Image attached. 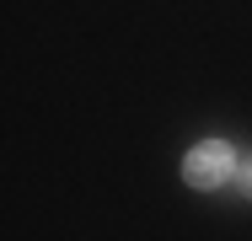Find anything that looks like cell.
<instances>
[{
	"instance_id": "7a4b0ae2",
	"label": "cell",
	"mask_w": 252,
	"mask_h": 241,
	"mask_svg": "<svg viewBox=\"0 0 252 241\" xmlns=\"http://www.w3.org/2000/svg\"><path fill=\"white\" fill-rule=\"evenodd\" d=\"M236 182H242V193H247V198H252V155H247V161H242V166H236Z\"/></svg>"
},
{
	"instance_id": "6da1fadb",
	"label": "cell",
	"mask_w": 252,
	"mask_h": 241,
	"mask_svg": "<svg viewBox=\"0 0 252 241\" xmlns=\"http://www.w3.org/2000/svg\"><path fill=\"white\" fill-rule=\"evenodd\" d=\"M231 172H236V166H231V145H220V140L193 145V150H188V161H183L188 188H220Z\"/></svg>"
}]
</instances>
